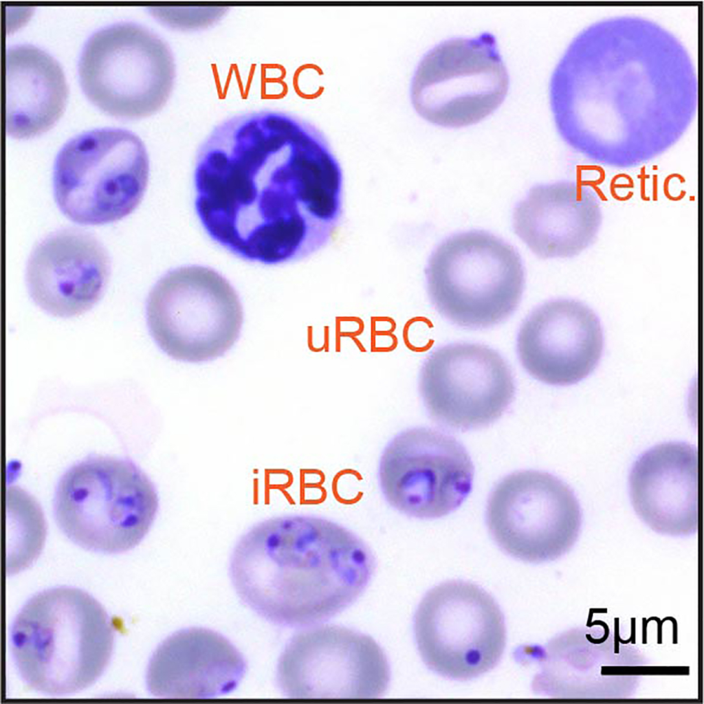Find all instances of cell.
Listing matches in <instances>:
<instances>
[{
	"mask_svg": "<svg viewBox=\"0 0 704 704\" xmlns=\"http://www.w3.org/2000/svg\"><path fill=\"white\" fill-rule=\"evenodd\" d=\"M436 311L465 329L493 327L518 309L525 272L517 250L483 230L452 234L432 251L424 270Z\"/></svg>",
	"mask_w": 704,
	"mask_h": 704,
	"instance_id": "5b68a950",
	"label": "cell"
},
{
	"mask_svg": "<svg viewBox=\"0 0 704 704\" xmlns=\"http://www.w3.org/2000/svg\"><path fill=\"white\" fill-rule=\"evenodd\" d=\"M602 220L600 195L578 180L532 186L512 214L516 234L542 259L580 254L593 244Z\"/></svg>",
	"mask_w": 704,
	"mask_h": 704,
	"instance_id": "ac0fdd59",
	"label": "cell"
},
{
	"mask_svg": "<svg viewBox=\"0 0 704 704\" xmlns=\"http://www.w3.org/2000/svg\"><path fill=\"white\" fill-rule=\"evenodd\" d=\"M146 320L157 346L177 361L200 363L225 355L239 339L243 306L231 283L208 267L172 269L153 285Z\"/></svg>",
	"mask_w": 704,
	"mask_h": 704,
	"instance_id": "ba28073f",
	"label": "cell"
},
{
	"mask_svg": "<svg viewBox=\"0 0 704 704\" xmlns=\"http://www.w3.org/2000/svg\"><path fill=\"white\" fill-rule=\"evenodd\" d=\"M375 566L368 544L346 527L307 514L256 523L238 540L230 575L241 600L276 626L320 624L350 606Z\"/></svg>",
	"mask_w": 704,
	"mask_h": 704,
	"instance_id": "7a4b0ae2",
	"label": "cell"
},
{
	"mask_svg": "<svg viewBox=\"0 0 704 704\" xmlns=\"http://www.w3.org/2000/svg\"><path fill=\"white\" fill-rule=\"evenodd\" d=\"M111 261L91 233L63 228L48 234L28 258L25 283L37 307L56 317L70 318L91 309L107 285Z\"/></svg>",
	"mask_w": 704,
	"mask_h": 704,
	"instance_id": "2e32d148",
	"label": "cell"
},
{
	"mask_svg": "<svg viewBox=\"0 0 704 704\" xmlns=\"http://www.w3.org/2000/svg\"><path fill=\"white\" fill-rule=\"evenodd\" d=\"M158 506L154 484L135 463L99 455L63 473L53 502L62 532L79 547L105 554L136 547L151 527Z\"/></svg>",
	"mask_w": 704,
	"mask_h": 704,
	"instance_id": "277c9868",
	"label": "cell"
},
{
	"mask_svg": "<svg viewBox=\"0 0 704 704\" xmlns=\"http://www.w3.org/2000/svg\"><path fill=\"white\" fill-rule=\"evenodd\" d=\"M149 160L142 140L124 129L81 133L58 153L53 170L54 198L71 221L95 226L130 214L145 192Z\"/></svg>",
	"mask_w": 704,
	"mask_h": 704,
	"instance_id": "8992f818",
	"label": "cell"
},
{
	"mask_svg": "<svg viewBox=\"0 0 704 704\" xmlns=\"http://www.w3.org/2000/svg\"><path fill=\"white\" fill-rule=\"evenodd\" d=\"M418 390L431 420L450 430L468 431L499 419L512 404L516 388L510 366L496 350L457 342L427 355Z\"/></svg>",
	"mask_w": 704,
	"mask_h": 704,
	"instance_id": "5bb4252c",
	"label": "cell"
},
{
	"mask_svg": "<svg viewBox=\"0 0 704 704\" xmlns=\"http://www.w3.org/2000/svg\"><path fill=\"white\" fill-rule=\"evenodd\" d=\"M474 468L453 436L429 427L406 429L393 437L379 462L382 494L409 517L438 518L456 510L470 493Z\"/></svg>",
	"mask_w": 704,
	"mask_h": 704,
	"instance_id": "4fadbf2b",
	"label": "cell"
},
{
	"mask_svg": "<svg viewBox=\"0 0 704 704\" xmlns=\"http://www.w3.org/2000/svg\"><path fill=\"white\" fill-rule=\"evenodd\" d=\"M89 100L113 117L133 120L160 110L170 98L176 64L167 43L135 22L104 25L86 40L78 64Z\"/></svg>",
	"mask_w": 704,
	"mask_h": 704,
	"instance_id": "52a82bcc",
	"label": "cell"
},
{
	"mask_svg": "<svg viewBox=\"0 0 704 704\" xmlns=\"http://www.w3.org/2000/svg\"><path fill=\"white\" fill-rule=\"evenodd\" d=\"M68 87L59 63L28 43L8 47L6 54V131L27 139L48 131L63 114Z\"/></svg>",
	"mask_w": 704,
	"mask_h": 704,
	"instance_id": "ffe728a7",
	"label": "cell"
},
{
	"mask_svg": "<svg viewBox=\"0 0 704 704\" xmlns=\"http://www.w3.org/2000/svg\"><path fill=\"white\" fill-rule=\"evenodd\" d=\"M632 505L653 531L686 536L698 529V451L670 441L641 454L629 476Z\"/></svg>",
	"mask_w": 704,
	"mask_h": 704,
	"instance_id": "d6986e66",
	"label": "cell"
},
{
	"mask_svg": "<svg viewBox=\"0 0 704 704\" xmlns=\"http://www.w3.org/2000/svg\"><path fill=\"white\" fill-rule=\"evenodd\" d=\"M195 208L235 256L277 265L323 248L342 207L340 166L314 131L283 112L254 110L218 124L200 146Z\"/></svg>",
	"mask_w": 704,
	"mask_h": 704,
	"instance_id": "6da1fadb",
	"label": "cell"
},
{
	"mask_svg": "<svg viewBox=\"0 0 704 704\" xmlns=\"http://www.w3.org/2000/svg\"><path fill=\"white\" fill-rule=\"evenodd\" d=\"M246 669L243 654L223 635L188 628L157 647L148 663L146 683L158 698H214L235 690Z\"/></svg>",
	"mask_w": 704,
	"mask_h": 704,
	"instance_id": "e0dca14e",
	"label": "cell"
},
{
	"mask_svg": "<svg viewBox=\"0 0 704 704\" xmlns=\"http://www.w3.org/2000/svg\"><path fill=\"white\" fill-rule=\"evenodd\" d=\"M518 359L533 378L555 386L575 384L598 366L604 333L596 314L573 298H553L525 317L516 339Z\"/></svg>",
	"mask_w": 704,
	"mask_h": 704,
	"instance_id": "9a60e30c",
	"label": "cell"
},
{
	"mask_svg": "<svg viewBox=\"0 0 704 704\" xmlns=\"http://www.w3.org/2000/svg\"><path fill=\"white\" fill-rule=\"evenodd\" d=\"M115 626L87 592L59 586L28 599L10 632L12 658L31 689L65 696L91 686L111 661Z\"/></svg>",
	"mask_w": 704,
	"mask_h": 704,
	"instance_id": "3957f363",
	"label": "cell"
},
{
	"mask_svg": "<svg viewBox=\"0 0 704 704\" xmlns=\"http://www.w3.org/2000/svg\"><path fill=\"white\" fill-rule=\"evenodd\" d=\"M425 665L444 678L466 681L492 670L506 644L503 614L481 586L453 580L430 589L413 619Z\"/></svg>",
	"mask_w": 704,
	"mask_h": 704,
	"instance_id": "9c48e42d",
	"label": "cell"
},
{
	"mask_svg": "<svg viewBox=\"0 0 704 704\" xmlns=\"http://www.w3.org/2000/svg\"><path fill=\"white\" fill-rule=\"evenodd\" d=\"M509 75L490 32L446 39L418 64L410 88L416 111L444 127L475 124L503 102Z\"/></svg>",
	"mask_w": 704,
	"mask_h": 704,
	"instance_id": "30bf717a",
	"label": "cell"
},
{
	"mask_svg": "<svg viewBox=\"0 0 704 704\" xmlns=\"http://www.w3.org/2000/svg\"><path fill=\"white\" fill-rule=\"evenodd\" d=\"M582 510L570 486L543 471L522 470L503 478L487 503L493 540L516 559L541 563L566 553L582 528Z\"/></svg>",
	"mask_w": 704,
	"mask_h": 704,
	"instance_id": "7c38bea8",
	"label": "cell"
},
{
	"mask_svg": "<svg viewBox=\"0 0 704 704\" xmlns=\"http://www.w3.org/2000/svg\"><path fill=\"white\" fill-rule=\"evenodd\" d=\"M390 681L388 659L369 635L336 624L295 634L278 661L276 682L292 698H375Z\"/></svg>",
	"mask_w": 704,
	"mask_h": 704,
	"instance_id": "8fae6325",
	"label": "cell"
},
{
	"mask_svg": "<svg viewBox=\"0 0 704 704\" xmlns=\"http://www.w3.org/2000/svg\"><path fill=\"white\" fill-rule=\"evenodd\" d=\"M219 7L156 8L154 14L163 24L182 31L201 30L218 22L226 12Z\"/></svg>",
	"mask_w": 704,
	"mask_h": 704,
	"instance_id": "44dd1931",
	"label": "cell"
}]
</instances>
